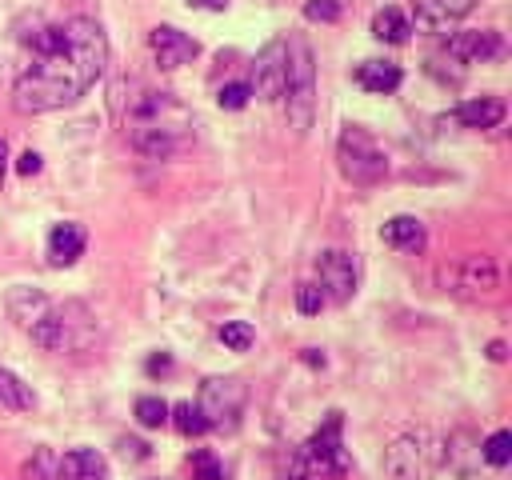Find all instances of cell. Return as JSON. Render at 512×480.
<instances>
[{
  "instance_id": "6da1fadb",
  "label": "cell",
  "mask_w": 512,
  "mask_h": 480,
  "mask_svg": "<svg viewBox=\"0 0 512 480\" xmlns=\"http://www.w3.org/2000/svg\"><path fill=\"white\" fill-rule=\"evenodd\" d=\"M32 60L12 84V108L24 116L76 104L108 68V36L92 16L48 24L28 40Z\"/></svg>"
},
{
  "instance_id": "7a4b0ae2",
  "label": "cell",
  "mask_w": 512,
  "mask_h": 480,
  "mask_svg": "<svg viewBox=\"0 0 512 480\" xmlns=\"http://www.w3.org/2000/svg\"><path fill=\"white\" fill-rule=\"evenodd\" d=\"M284 116L288 128L296 136H308L312 116H316V64H312V48L304 36H288L284 40Z\"/></svg>"
},
{
  "instance_id": "3957f363",
  "label": "cell",
  "mask_w": 512,
  "mask_h": 480,
  "mask_svg": "<svg viewBox=\"0 0 512 480\" xmlns=\"http://www.w3.org/2000/svg\"><path fill=\"white\" fill-rule=\"evenodd\" d=\"M32 340L48 352H76V348H88L92 344V332H96V320L92 312L80 304V300H68V304H48L32 324H28Z\"/></svg>"
},
{
  "instance_id": "277c9868",
  "label": "cell",
  "mask_w": 512,
  "mask_h": 480,
  "mask_svg": "<svg viewBox=\"0 0 512 480\" xmlns=\"http://www.w3.org/2000/svg\"><path fill=\"white\" fill-rule=\"evenodd\" d=\"M336 164H340V176L356 188H372L388 176V152L376 144V136L360 124H348L336 140Z\"/></svg>"
},
{
  "instance_id": "5b68a950",
  "label": "cell",
  "mask_w": 512,
  "mask_h": 480,
  "mask_svg": "<svg viewBox=\"0 0 512 480\" xmlns=\"http://www.w3.org/2000/svg\"><path fill=\"white\" fill-rule=\"evenodd\" d=\"M440 464H444V444L428 428L396 436L384 452V468H388L392 480H428Z\"/></svg>"
},
{
  "instance_id": "8992f818",
  "label": "cell",
  "mask_w": 512,
  "mask_h": 480,
  "mask_svg": "<svg viewBox=\"0 0 512 480\" xmlns=\"http://www.w3.org/2000/svg\"><path fill=\"white\" fill-rule=\"evenodd\" d=\"M200 416L208 428H220V432H232L244 416V384L232 380V376H208L200 384V400H196Z\"/></svg>"
},
{
  "instance_id": "52a82bcc",
  "label": "cell",
  "mask_w": 512,
  "mask_h": 480,
  "mask_svg": "<svg viewBox=\"0 0 512 480\" xmlns=\"http://www.w3.org/2000/svg\"><path fill=\"white\" fill-rule=\"evenodd\" d=\"M128 128H160V132H172L184 140L188 112L172 92H140L128 104Z\"/></svg>"
},
{
  "instance_id": "ba28073f",
  "label": "cell",
  "mask_w": 512,
  "mask_h": 480,
  "mask_svg": "<svg viewBox=\"0 0 512 480\" xmlns=\"http://www.w3.org/2000/svg\"><path fill=\"white\" fill-rule=\"evenodd\" d=\"M300 452H304V464H308L312 480L344 476V472H348V452H344V440H340V412H328L324 428H320Z\"/></svg>"
},
{
  "instance_id": "9c48e42d",
  "label": "cell",
  "mask_w": 512,
  "mask_h": 480,
  "mask_svg": "<svg viewBox=\"0 0 512 480\" xmlns=\"http://www.w3.org/2000/svg\"><path fill=\"white\" fill-rule=\"evenodd\" d=\"M448 280H452V292H456V296H464V300L492 296V292L500 288L496 260H492V256H484V252H472V256L456 260V264H452V272H448Z\"/></svg>"
},
{
  "instance_id": "30bf717a",
  "label": "cell",
  "mask_w": 512,
  "mask_h": 480,
  "mask_svg": "<svg viewBox=\"0 0 512 480\" xmlns=\"http://www.w3.org/2000/svg\"><path fill=\"white\" fill-rule=\"evenodd\" d=\"M316 276H320V292L332 304H348L356 296V260L340 248H328L316 256Z\"/></svg>"
},
{
  "instance_id": "8fae6325",
  "label": "cell",
  "mask_w": 512,
  "mask_h": 480,
  "mask_svg": "<svg viewBox=\"0 0 512 480\" xmlns=\"http://www.w3.org/2000/svg\"><path fill=\"white\" fill-rule=\"evenodd\" d=\"M444 52L456 64H484V60H492V56L504 52V40H500L496 28H460V32L448 36Z\"/></svg>"
},
{
  "instance_id": "7c38bea8",
  "label": "cell",
  "mask_w": 512,
  "mask_h": 480,
  "mask_svg": "<svg viewBox=\"0 0 512 480\" xmlns=\"http://www.w3.org/2000/svg\"><path fill=\"white\" fill-rule=\"evenodd\" d=\"M148 48H152V56H156V64L164 72H176V68H184V64H192L200 56V44L188 32L172 28V24H156L148 32Z\"/></svg>"
},
{
  "instance_id": "4fadbf2b",
  "label": "cell",
  "mask_w": 512,
  "mask_h": 480,
  "mask_svg": "<svg viewBox=\"0 0 512 480\" xmlns=\"http://www.w3.org/2000/svg\"><path fill=\"white\" fill-rule=\"evenodd\" d=\"M248 88L260 100H280V92H284V40H272L256 52Z\"/></svg>"
},
{
  "instance_id": "5bb4252c",
  "label": "cell",
  "mask_w": 512,
  "mask_h": 480,
  "mask_svg": "<svg viewBox=\"0 0 512 480\" xmlns=\"http://www.w3.org/2000/svg\"><path fill=\"white\" fill-rule=\"evenodd\" d=\"M472 8H476V0H412L420 32H444L448 24L464 20Z\"/></svg>"
},
{
  "instance_id": "9a60e30c",
  "label": "cell",
  "mask_w": 512,
  "mask_h": 480,
  "mask_svg": "<svg viewBox=\"0 0 512 480\" xmlns=\"http://www.w3.org/2000/svg\"><path fill=\"white\" fill-rule=\"evenodd\" d=\"M60 476L64 480H108V460L96 448H72L60 456Z\"/></svg>"
},
{
  "instance_id": "2e32d148",
  "label": "cell",
  "mask_w": 512,
  "mask_h": 480,
  "mask_svg": "<svg viewBox=\"0 0 512 480\" xmlns=\"http://www.w3.org/2000/svg\"><path fill=\"white\" fill-rule=\"evenodd\" d=\"M504 100H496V96H480V100H464V104H456V124L460 128H496L500 120H504Z\"/></svg>"
},
{
  "instance_id": "e0dca14e",
  "label": "cell",
  "mask_w": 512,
  "mask_h": 480,
  "mask_svg": "<svg viewBox=\"0 0 512 480\" xmlns=\"http://www.w3.org/2000/svg\"><path fill=\"white\" fill-rule=\"evenodd\" d=\"M84 228L80 224H72V220H64V224H56L52 232H48V260L56 264V268H64V264H72L80 252H84Z\"/></svg>"
},
{
  "instance_id": "ac0fdd59",
  "label": "cell",
  "mask_w": 512,
  "mask_h": 480,
  "mask_svg": "<svg viewBox=\"0 0 512 480\" xmlns=\"http://www.w3.org/2000/svg\"><path fill=\"white\" fill-rule=\"evenodd\" d=\"M400 80H404V72H400L392 60H364V64L356 68V84L368 88V92H376V96L396 92Z\"/></svg>"
},
{
  "instance_id": "d6986e66",
  "label": "cell",
  "mask_w": 512,
  "mask_h": 480,
  "mask_svg": "<svg viewBox=\"0 0 512 480\" xmlns=\"http://www.w3.org/2000/svg\"><path fill=\"white\" fill-rule=\"evenodd\" d=\"M380 236H384V244H392V248H400V252H420L424 248V224L416 220V216H392V220H384V228H380Z\"/></svg>"
},
{
  "instance_id": "ffe728a7",
  "label": "cell",
  "mask_w": 512,
  "mask_h": 480,
  "mask_svg": "<svg viewBox=\"0 0 512 480\" xmlns=\"http://www.w3.org/2000/svg\"><path fill=\"white\" fill-rule=\"evenodd\" d=\"M128 144L148 156V160H168L176 148H180V136L172 132H160V128H128Z\"/></svg>"
},
{
  "instance_id": "44dd1931",
  "label": "cell",
  "mask_w": 512,
  "mask_h": 480,
  "mask_svg": "<svg viewBox=\"0 0 512 480\" xmlns=\"http://www.w3.org/2000/svg\"><path fill=\"white\" fill-rule=\"evenodd\" d=\"M372 36L376 40H384V44H404L408 36H412V24H408V16L400 12V8H380L376 16H372Z\"/></svg>"
},
{
  "instance_id": "7402d4cb",
  "label": "cell",
  "mask_w": 512,
  "mask_h": 480,
  "mask_svg": "<svg viewBox=\"0 0 512 480\" xmlns=\"http://www.w3.org/2000/svg\"><path fill=\"white\" fill-rule=\"evenodd\" d=\"M44 308H48V300H44L36 288H24V284H20V288H12V292H8V312H12L24 328H28Z\"/></svg>"
},
{
  "instance_id": "603a6c76",
  "label": "cell",
  "mask_w": 512,
  "mask_h": 480,
  "mask_svg": "<svg viewBox=\"0 0 512 480\" xmlns=\"http://www.w3.org/2000/svg\"><path fill=\"white\" fill-rule=\"evenodd\" d=\"M36 400H32V392H28V384L16 376V372H8V368H0V408H12V412H24V408H32Z\"/></svg>"
},
{
  "instance_id": "cb8c5ba5",
  "label": "cell",
  "mask_w": 512,
  "mask_h": 480,
  "mask_svg": "<svg viewBox=\"0 0 512 480\" xmlns=\"http://www.w3.org/2000/svg\"><path fill=\"white\" fill-rule=\"evenodd\" d=\"M168 420L176 424L180 436H200V432H208V424H204V416H200V408H196L192 400L172 404V408H168Z\"/></svg>"
},
{
  "instance_id": "d4e9b609",
  "label": "cell",
  "mask_w": 512,
  "mask_h": 480,
  "mask_svg": "<svg viewBox=\"0 0 512 480\" xmlns=\"http://www.w3.org/2000/svg\"><path fill=\"white\" fill-rule=\"evenodd\" d=\"M24 480H60V456L52 448H36L24 460Z\"/></svg>"
},
{
  "instance_id": "484cf974",
  "label": "cell",
  "mask_w": 512,
  "mask_h": 480,
  "mask_svg": "<svg viewBox=\"0 0 512 480\" xmlns=\"http://www.w3.org/2000/svg\"><path fill=\"white\" fill-rule=\"evenodd\" d=\"M220 344L232 348V352H248L256 344V332H252L248 320H224L220 324Z\"/></svg>"
},
{
  "instance_id": "4316f807",
  "label": "cell",
  "mask_w": 512,
  "mask_h": 480,
  "mask_svg": "<svg viewBox=\"0 0 512 480\" xmlns=\"http://www.w3.org/2000/svg\"><path fill=\"white\" fill-rule=\"evenodd\" d=\"M480 456L492 464V468H504L508 460H512V432H492L488 440H484V448H480Z\"/></svg>"
},
{
  "instance_id": "83f0119b",
  "label": "cell",
  "mask_w": 512,
  "mask_h": 480,
  "mask_svg": "<svg viewBox=\"0 0 512 480\" xmlns=\"http://www.w3.org/2000/svg\"><path fill=\"white\" fill-rule=\"evenodd\" d=\"M136 420L144 428H160V424H168V404L160 396H140L136 400Z\"/></svg>"
},
{
  "instance_id": "f1b7e54d",
  "label": "cell",
  "mask_w": 512,
  "mask_h": 480,
  "mask_svg": "<svg viewBox=\"0 0 512 480\" xmlns=\"http://www.w3.org/2000/svg\"><path fill=\"white\" fill-rule=\"evenodd\" d=\"M192 480H224V468H220V460L208 448L192 452Z\"/></svg>"
},
{
  "instance_id": "f546056e",
  "label": "cell",
  "mask_w": 512,
  "mask_h": 480,
  "mask_svg": "<svg viewBox=\"0 0 512 480\" xmlns=\"http://www.w3.org/2000/svg\"><path fill=\"white\" fill-rule=\"evenodd\" d=\"M248 100H252V88H248L244 80H236V84H224V88L216 92V104H220V108H232V112H236V108H244Z\"/></svg>"
},
{
  "instance_id": "4dcf8cb0",
  "label": "cell",
  "mask_w": 512,
  "mask_h": 480,
  "mask_svg": "<svg viewBox=\"0 0 512 480\" xmlns=\"http://www.w3.org/2000/svg\"><path fill=\"white\" fill-rule=\"evenodd\" d=\"M324 304H328V300H324L320 284H300V288H296V308H300L304 316H316Z\"/></svg>"
},
{
  "instance_id": "1f68e13d",
  "label": "cell",
  "mask_w": 512,
  "mask_h": 480,
  "mask_svg": "<svg viewBox=\"0 0 512 480\" xmlns=\"http://www.w3.org/2000/svg\"><path fill=\"white\" fill-rule=\"evenodd\" d=\"M304 20H320V24L340 20V0H308L304 4Z\"/></svg>"
},
{
  "instance_id": "d6a6232c",
  "label": "cell",
  "mask_w": 512,
  "mask_h": 480,
  "mask_svg": "<svg viewBox=\"0 0 512 480\" xmlns=\"http://www.w3.org/2000/svg\"><path fill=\"white\" fill-rule=\"evenodd\" d=\"M116 448H120V456H124V460H148V444H144V440H136V436H120V440H116Z\"/></svg>"
},
{
  "instance_id": "836d02e7",
  "label": "cell",
  "mask_w": 512,
  "mask_h": 480,
  "mask_svg": "<svg viewBox=\"0 0 512 480\" xmlns=\"http://www.w3.org/2000/svg\"><path fill=\"white\" fill-rule=\"evenodd\" d=\"M40 164H44V160H40V152H32V148H28V152L16 160V172H20V176H36V172H40Z\"/></svg>"
},
{
  "instance_id": "e575fe53",
  "label": "cell",
  "mask_w": 512,
  "mask_h": 480,
  "mask_svg": "<svg viewBox=\"0 0 512 480\" xmlns=\"http://www.w3.org/2000/svg\"><path fill=\"white\" fill-rule=\"evenodd\" d=\"M144 368H148L152 376H160V372H168V368H172V356H164V352H160V356H148V364H144Z\"/></svg>"
},
{
  "instance_id": "d590c367",
  "label": "cell",
  "mask_w": 512,
  "mask_h": 480,
  "mask_svg": "<svg viewBox=\"0 0 512 480\" xmlns=\"http://www.w3.org/2000/svg\"><path fill=\"white\" fill-rule=\"evenodd\" d=\"M188 4H196V8H208V12H224V8H228V0H188Z\"/></svg>"
},
{
  "instance_id": "8d00e7d4",
  "label": "cell",
  "mask_w": 512,
  "mask_h": 480,
  "mask_svg": "<svg viewBox=\"0 0 512 480\" xmlns=\"http://www.w3.org/2000/svg\"><path fill=\"white\" fill-rule=\"evenodd\" d=\"M488 356H492V360H504V344H500V340H492V344H488Z\"/></svg>"
},
{
  "instance_id": "74e56055",
  "label": "cell",
  "mask_w": 512,
  "mask_h": 480,
  "mask_svg": "<svg viewBox=\"0 0 512 480\" xmlns=\"http://www.w3.org/2000/svg\"><path fill=\"white\" fill-rule=\"evenodd\" d=\"M304 360H308V364H320V368H324V356H320L316 348H304Z\"/></svg>"
},
{
  "instance_id": "f35d334b",
  "label": "cell",
  "mask_w": 512,
  "mask_h": 480,
  "mask_svg": "<svg viewBox=\"0 0 512 480\" xmlns=\"http://www.w3.org/2000/svg\"><path fill=\"white\" fill-rule=\"evenodd\" d=\"M4 168H8V144L0 140V184H4Z\"/></svg>"
}]
</instances>
